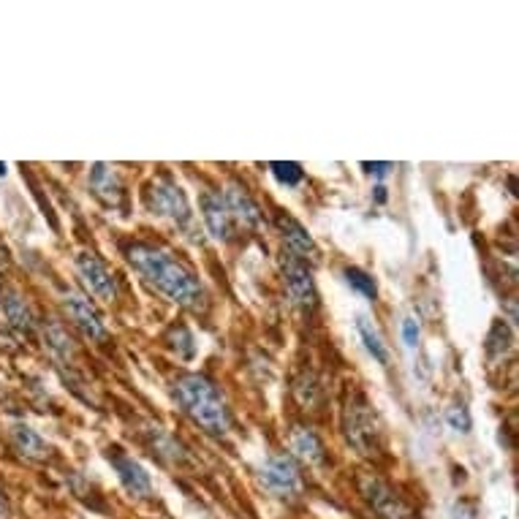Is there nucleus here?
Wrapping results in <instances>:
<instances>
[{
    "mask_svg": "<svg viewBox=\"0 0 519 519\" xmlns=\"http://www.w3.org/2000/svg\"><path fill=\"white\" fill-rule=\"evenodd\" d=\"M60 302H63V310H66L68 321H71V324H74V327H77L79 332L87 337V340H106L109 332H106L104 318H101V313L96 310V305H93L85 294L68 289Z\"/></svg>",
    "mask_w": 519,
    "mask_h": 519,
    "instance_id": "9",
    "label": "nucleus"
},
{
    "mask_svg": "<svg viewBox=\"0 0 519 519\" xmlns=\"http://www.w3.org/2000/svg\"><path fill=\"white\" fill-rule=\"evenodd\" d=\"M270 172L275 174V180H278L280 185H289V188L302 183V177H305L302 166L294 164V161H272Z\"/></svg>",
    "mask_w": 519,
    "mask_h": 519,
    "instance_id": "22",
    "label": "nucleus"
},
{
    "mask_svg": "<svg viewBox=\"0 0 519 519\" xmlns=\"http://www.w3.org/2000/svg\"><path fill=\"white\" fill-rule=\"evenodd\" d=\"M145 204L153 215L164 218V221L183 231L188 240H199L196 237L199 223H196V215L191 210V202L185 196L183 185L177 183L172 174L164 172L150 180V185L145 188Z\"/></svg>",
    "mask_w": 519,
    "mask_h": 519,
    "instance_id": "3",
    "label": "nucleus"
},
{
    "mask_svg": "<svg viewBox=\"0 0 519 519\" xmlns=\"http://www.w3.org/2000/svg\"><path fill=\"white\" fill-rule=\"evenodd\" d=\"M0 174H6V164H0Z\"/></svg>",
    "mask_w": 519,
    "mask_h": 519,
    "instance_id": "30",
    "label": "nucleus"
},
{
    "mask_svg": "<svg viewBox=\"0 0 519 519\" xmlns=\"http://www.w3.org/2000/svg\"><path fill=\"white\" fill-rule=\"evenodd\" d=\"M446 422L452 424V430H457V433H471V414H468V408L462 403L452 405L446 411Z\"/></svg>",
    "mask_w": 519,
    "mask_h": 519,
    "instance_id": "23",
    "label": "nucleus"
},
{
    "mask_svg": "<svg viewBox=\"0 0 519 519\" xmlns=\"http://www.w3.org/2000/svg\"><path fill=\"white\" fill-rule=\"evenodd\" d=\"M199 207H202V221L207 226V231H210L212 240L231 242V237H234V221H231V212L226 207L223 193L204 191Z\"/></svg>",
    "mask_w": 519,
    "mask_h": 519,
    "instance_id": "13",
    "label": "nucleus"
},
{
    "mask_svg": "<svg viewBox=\"0 0 519 519\" xmlns=\"http://www.w3.org/2000/svg\"><path fill=\"white\" fill-rule=\"evenodd\" d=\"M343 275H346V283L356 291V294H362L365 299L375 302V297H378V286H375V280L370 272L359 270V267H346Z\"/></svg>",
    "mask_w": 519,
    "mask_h": 519,
    "instance_id": "20",
    "label": "nucleus"
},
{
    "mask_svg": "<svg viewBox=\"0 0 519 519\" xmlns=\"http://www.w3.org/2000/svg\"><path fill=\"white\" fill-rule=\"evenodd\" d=\"M289 449L294 460L305 462V465H313V468L327 462V446L321 441V435H318L313 427H305V424L291 427Z\"/></svg>",
    "mask_w": 519,
    "mask_h": 519,
    "instance_id": "15",
    "label": "nucleus"
},
{
    "mask_svg": "<svg viewBox=\"0 0 519 519\" xmlns=\"http://www.w3.org/2000/svg\"><path fill=\"white\" fill-rule=\"evenodd\" d=\"M174 335H180V343H172L177 348V354L183 356V359H191L196 354V346H193V335L188 332L185 327H174Z\"/></svg>",
    "mask_w": 519,
    "mask_h": 519,
    "instance_id": "24",
    "label": "nucleus"
},
{
    "mask_svg": "<svg viewBox=\"0 0 519 519\" xmlns=\"http://www.w3.org/2000/svg\"><path fill=\"white\" fill-rule=\"evenodd\" d=\"M125 256L128 264L139 272V278L158 294H164L169 302L191 313H202L207 308V291L199 275L169 248L155 242H134L125 248Z\"/></svg>",
    "mask_w": 519,
    "mask_h": 519,
    "instance_id": "1",
    "label": "nucleus"
},
{
    "mask_svg": "<svg viewBox=\"0 0 519 519\" xmlns=\"http://www.w3.org/2000/svg\"><path fill=\"white\" fill-rule=\"evenodd\" d=\"M419 337H422V329H419V321L416 318H405L403 321V343L408 348L419 346Z\"/></svg>",
    "mask_w": 519,
    "mask_h": 519,
    "instance_id": "25",
    "label": "nucleus"
},
{
    "mask_svg": "<svg viewBox=\"0 0 519 519\" xmlns=\"http://www.w3.org/2000/svg\"><path fill=\"white\" fill-rule=\"evenodd\" d=\"M77 272L85 289L101 302H115L117 299V278L115 272L106 267V261L93 250H79Z\"/></svg>",
    "mask_w": 519,
    "mask_h": 519,
    "instance_id": "8",
    "label": "nucleus"
},
{
    "mask_svg": "<svg viewBox=\"0 0 519 519\" xmlns=\"http://www.w3.org/2000/svg\"><path fill=\"white\" fill-rule=\"evenodd\" d=\"M0 310H3V318L9 321V327L17 329L20 335H33L39 329V318L28 305V299L17 294V291H3L0 294Z\"/></svg>",
    "mask_w": 519,
    "mask_h": 519,
    "instance_id": "16",
    "label": "nucleus"
},
{
    "mask_svg": "<svg viewBox=\"0 0 519 519\" xmlns=\"http://www.w3.org/2000/svg\"><path fill=\"white\" fill-rule=\"evenodd\" d=\"M0 519H11V503L3 487H0Z\"/></svg>",
    "mask_w": 519,
    "mask_h": 519,
    "instance_id": "26",
    "label": "nucleus"
},
{
    "mask_svg": "<svg viewBox=\"0 0 519 519\" xmlns=\"http://www.w3.org/2000/svg\"><path fill=\"white\" fill-rule=\"evenodd\" d=\"M109 465L115 468L117 481L123 484V490L131 495V498L147 500L153 498V481H150V473L139 465V462L131 457V454L120 452V449H109L106 454Z\"/></svg>",
    "mask_w": 519,
    "mask_h": 519,
    "instance_id": "10",
    "label": "nucleus"
},
{
    "mask_svg": "<svg viewBox=\"0 0 519 519\" xmlns=\"http://www.w3.org/2000/svg\"><path fill=\"white\" fill-rule=\"evenodd\" d=\"M356 335H359V340H362V346H365V351L370 356H373L378 365H389V348H386L384 337H381V332L375 329V324L370 321L367 316H359L356 318Z\"/></svg>",
    "mask_w": 519,
    "mask_h": 519,
    "instance_id": "18",
    "label": "nucleus"
},
{
    "mask_svg": "<svg viewBox=\"0 0 519 519\" xmlns=\"http://www.w3.org/2000/svg\"><path fill=\"white\" fill-rule=\"evenodd\" d=\"M365 169L370 174H375V177H384V174H389L392 164H365Z\"/></svg>",
    "mask_w": 519,
    "mask_h": 519,
    "instance_id": "27",
    "label": "nucleus"
},
{
    "mask_svg": "<svg viewBox=\"0 0 519 519\" xmlns=\"http://www.w3.org/2000/svg\"><path fill=\"white\" fill-rule=\"evenodd\" d=\"M359 492L367 500V506L378 514V519H416V511L397 495L395 487L373 473L359 476Z\"/></svg>",
    "mask_w": 519,
    "mask_h": 519,
    "instance_id": "7",
    "label": "nucleus"
},
{
    "mask_svg": "<svg viewBox=\"0 0 519 519\" xmlns=\"http://www.w3.org/2000/svg\"><path fill=\"white\" fill-rule=\"evenodd\" d=\"M343 435L348 446L359 454H373L381 449V422L373 403L359 389L348 395L343 408Z\"/></svg>",
    "mask_w": 519,
    "mask_h": 519,
    "instance_id": "4",
    "label": "nucleus"
},
{
    "mask_svg": "<svg viewBox=\"0 0 519 519\" xmlns=\"http://www.w3.org/2000/svg\"><path fill=\"white\" fill-rule=\"evenodd\" d=\"M172 395L183 414L193 424H199L204 433L223 438L231 430V414L226 397L215 381L204 373H180L174 378Z\"/></svg>",
    "mask_w": 519,
    "mask_h": 519,
    "instance_id": "2",
    "label": "nucleus"
},
{
    "mask_svg": "<svg viewBox=\"0 0 519 519\" xmlns=\"http://www.w3.org/2000/svg\"><path fill=\"white\" fill-rule=\"evenodd\" d=\"M44 337H47V343H49V348H52V354L63 356V359H68V356L74 354L71 337H68L66 327H63V324H58V321L47 324V329H44Z\"/></svg>",
    "mask_w": 519,
    "mask_h": 519,
    "instance_id": "21",
    "label": "nucleus"
},
{
    "mask_svg": "<svg viewBox=\"0 0 519 519\" xmlns=\"http://www.w3.org/2000/svg\"><path fill=\"white\" fill-rule=\"evenodd\" d=\"M259 481L261 487L278 500H297L305 492V479L299 471V462L286 452L270 454L261 462Z\"/></svg>",
    "mask_w": 519,
    "mask_h": 519,
    "instance_id": "5",
    "label": "nucleus"
},
{
    "mask_svg": "<svg viewBox=\"0 0 519 519\" xmlns=\"http://www.w3.org/2000/svg\"><path fill=\"white\" fill-rule=\"evenodd\" d=\"M275 226H278L280 237H283L286 253H291V256H297V259L302 261H310V264H316L318 261L316 240H313V234H310V231L305 229L294 215L278 210L275 212Z\"/></svg>",
    "mask_w": 519,
    "mask_h": 519,
    "instance_id": "12",
    "label": "nucleus"
},
{
    "mask_svg": "<svg viewBox=\"0 0 519 519\" xmlns=\"http://www.w3.org/2000/svg\"><path fill=\"white\" fill-rule=\"evenodd\" d=\"M90 191H93V196H96L104 207H112V210H123L125 207V185L115 166H93V169H90Z\"/></svg>",
    "mask_w": 519,
    "mask_h": 519,
    "instance_id": "14",
    "label": "nucleus"
},
{
    "mask_svg": "<svg viewBox=\"0 0 519 519\" xmlns=\"http://www.w3.org/2000/svg\"><path fill=\"white\" fill-rule=\"evenodd\" d=\"M386 199V188L384 185H378V188H375V202H384Z\"/></svg>",
    "mask_w": 519,
    "mask_h": 519,
    "instance_id": "29",
    "label": "nucleus"
},
{
    "mask_svg": "<svg viewBox=\"0 0 519 519\" xmlns=\"http://www.w3.org/2000/svg\"><path fill=\"white\" fill-rule=\"evenodd\" d=\"M221 193H223V199H226V207H229L234 226H242L245 231H261L264 226H267L259 202L250 196L245 185L226 183V188H223Z\"/></svg>",
    "mask_w": 519,
    "mask_h": 519,
    "instance_id": "11",
    "label": "nucleus"
},
{
    "mask_svg": "<svg viewBox=\"0 0 519 519\" xmlns=\"http://www.w3.org/2000/svg\"><path fill=\"white\" fill-rule=\"evenodd\" d=\"M511 343H514L511 329L506 327L503 321H495L490 329V335H487V354H490V359H503V354L511 351Z\"/></svg>",
    "mask_w": 519,
    "mask_h": 519,
    "instance_id": "19",
    "label": "nucleus"
},
{
    "mask_svg": "<svg viewBox=\"0 0 519 519\" xmlns=\"http://www.w3.org/2000/svg\"><path fill=\"white\" fill-rule=\"evenodd\" d=\"M6 264H9V250H6V245L0 242V270H3Z\"/></svg>",
    "mask_w": 519,
    "mask_h": 519,
    "instance_id": "28",
    "label": "nucleus"
},
{
    "mask_svg": "<svg viewBox=\"0 0 519 519\" xmlns=\"http://www.w3.org/2000/svg\"><path fill=\"white\" fill-rule=\"evenodd\" d=\"M280 275H283V286L289 294L291 305L302 313H313L318 308V289L316 278H313V267L308 261L297 259L291 253L280 256Z\"/></svg>",
    "mask_w": 519,
    "mask_h": 519,
    "instance_id": "6",
    "label": "nucleus"
},
{
    "mask_svg": "<svg viewBox=\"0 0 519 519\" xmlns=\"http://www.w3.org/2000/svg\"><path fill=\"white\" fill-rule=\"evenodd\" d=\"M9 438L11 443H14V449L25 457V460H47V457H52V446H49L44 438H41L30 424H11L9 427Z\"/></svg>",
    "mask_w": 519,
    "mask_h": 519,
    "instance_id": "17",
    "label": "nucleus"
}]
</instances>
